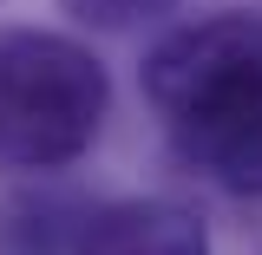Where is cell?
Returning a JSON list of instances; mask_svg holds the SVG:
<instances>
[{
    "label": "cell",
    "instance_id": "obj_2",
    "mask_svg": "<svg viewBox=\"0 0 262 255\" xmlns=\"http://www.w3.org/2000/svg\"><path fill=\"white\" fill-rule=\"evenodd\" d=\"M105 65L59 33H0V164L59 170L92 151L105 125Z\"/></svg>",
    "mask_w": 262,
    "mask_h": 255
},
{
    "label": "cell",
    "instance_id": "obj_1",
    "mask_svg": "<svg viewBox=\"0 0 262 255\" xmlns=\"http://www.w3.org/2000/svg\"><path fill=\"white\" fill-rule=\"evenodd\" d=\"M144 98L184 157L236 196H262V20H190L144 59Z\"/></svg>",
    "mask_w": 262,
    "mask_h": 255
},
{
    "label": "cell",
    "instance_id": "obj_4",
    "mask_svg": "<svg viewBox=\"0 0 262 255\" xmlns=\"http://www.w3.org/2000/svg\"><path fill=\"white\" fill-rule=\"evenodd\" d=\"M72 20H85V27H105V33H125V27H144V20H158L170 13L177 0H59Z\"/></svg>",
    "mask_w": 262,
    "mask_h": 255
},
{
    "label": "cell",
    "instance_id": "obj_3",
    "mask_svg": "<svg viewBox=\"0 0 262 255\" xmlns=\"http://www.w3.org/2000/svg\"><path fill=\"white\" fill-rule=\"evenodd\" d=\"M72 255H210V236L184 203L131 196V203H105L98 216H85Z\"/></svg>",
    "mask_w": 262,
    "mask_h": 255
}]
</instances>
